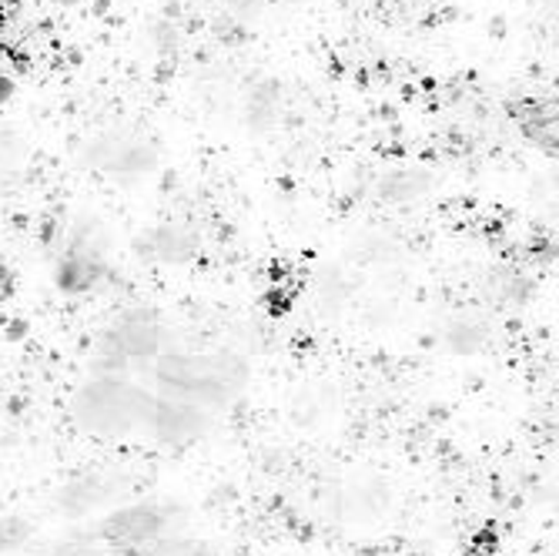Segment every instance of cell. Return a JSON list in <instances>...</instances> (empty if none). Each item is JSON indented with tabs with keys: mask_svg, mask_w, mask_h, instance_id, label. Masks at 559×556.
<instances>
[{
	"mask_svg": "<svg viewBox=\"0 0 559 556\" xmlns=\"http://www.w3.org/2000/svg\"><path fill=\"white\" fill-rule=\"evenodd\" d=\"M11 282H14V279H11V272H8L4 265H0V292H8V288H11Z\"/></svg>",
	"mask_w": 559,
	"mask_h": 556,
	"instance_id": "2",
	"label": "cell"
},
{
	"mask_svg": "<svg viewBox=\"0 0 559 556\" xmlns=\"http://www.w3.org/2000/svg\"><path fill=\"white\" fill-rule=\"evenodd\" d=\"M165 520L155 513V510H144V507H134V510H121L115 517H108V523L100 527L105 540H111L115 546H144L147 540H155L162 533Z\"/></svg>",
	"mask_w": 559,
	"mask_h": 556,
	"instance_id": "1",
	"label": "cell"
},
{
	"mask_svg": "<svg viewBox=\"0 0 559 556\" xmlns=\"http://www.w3.org/2000/svg\"><path fill=\"white\" fill-rule=\"evenodd\" d=\"M194 556H198V553H194Z\"/></svg>",
	"mask_w": 559,
	"mask_h": 556,
	"instance_id": "3",
	"label": "cell"
}]
</instances>
